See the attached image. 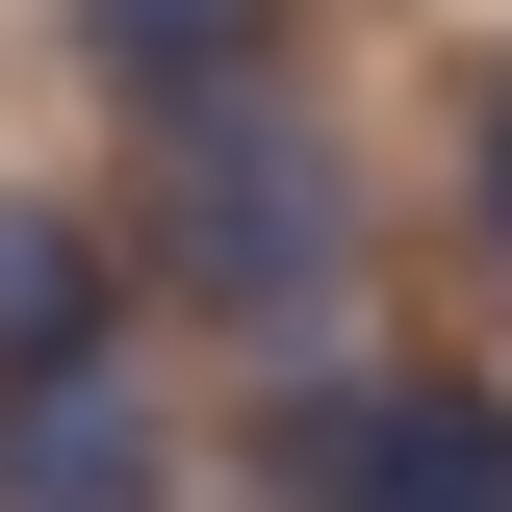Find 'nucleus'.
<instances>
[{
  "instance_id": "39448f33",
  "label": "nucleus",
  "mask_w": 512,
  "mask_h": 512,
  "mask_svg": "<svg viewBox=\"0 0 512 512\" xmlns=\"http://www.w3.org/2000/svg\"><path fill=\"white\" fill-rule=\"evenodd\" d=\"M128 282H154V256H128L103 205H52V180H0V384H52V359H103V333H128Z\"/></svg>"
},
{
  "instance_id": "f03ea898",
  "label": "nucleus",
  "mask_w": 512,
  "mask_h": 512,
  "mask_svg": "<svg viewBox=\"0 0 512 512\" xmlns=\"http://www.w3.org/2000/svg\"><path fill=\"white\" fill-rule=\"evenodd\" d=\"M231 487L256 512H512V384H461V359H282Z\"/></svg>"
},
{
  "instance_id": "423d86ee",
  "label": "nucleus",
  "mask_w": 512,
  "mask_h": 512,
  "mask_svg": "<svg viewBox=\"0 0 512 512\" xmlns=\"http://www.w3.org/2000/svg\"><path fill=\"white\" fill-rule=\"evenodd\" d=\"M461 231H487V282H512V52H487V103H461Z\"/></svg>"
},
{
  "instance_id": "20e7f679",
  "label": "nucleus",
  "mask_w": 512,
  "mask_h": 512,
  "mask_svg": "<svg viewBox=\"0 0 512 512\" xmlns=\"http://www.w3.org/2000/svg\"><path fill=\"white\" fill-rule=\"evenodd\" d=\"M77 26V77H103L128 128H205V103H256V77H308V0H52Z\"/></svg>"
},
{
  "instance_id": "7ed1b4c3",
  "label": "nucleus",
  "mask_w": 512,
  "mask_h": 512,
  "mask_svg": "<svg viewBox=\"0 0 512 512\" xmlns=\"http://www.w3.org/2000/svg\"><path fill=\"white\" fill-rule=\"evenodd\" d=\"M0 512H205V436H180V384L128 359H52V384H0Z\"/></svg>"
},
{
  "instance_id": "f257e3e1",
  "label": "nucleus",
  "mask_w": 512,
  "mask_h": 512,
  "mask_svg": "<svg viewBox=\"0 0 512 512\" xmlns=\"http://www.w3.org/2000/svg\"><path fill=\"white\" fill-rule=\"evenodd\" d=\"M128 256H154V308L256 333V359H359V154L308 128V77L128 128Z\"/></svg>"
}]
</instances>
